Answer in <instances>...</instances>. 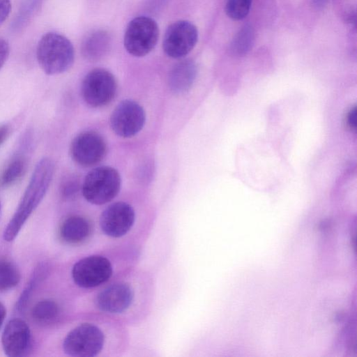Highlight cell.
Wrapping results in <instances>:
<instances>
[{
	"label": "cell",
	"mask_w": 357,
	"mask_h": 357,
	"mask_svg": "<svg viewBox=\"0 0 357 357\" xmlns=\"http://www.w3.org/2000/svg\"><path fill=\"white\" fill-rule=\"evenodd\" d=\"M347 124L351 130H355L357 125V107L354 106L348 112L346 117Z\"/></svg>",
	"instance_id": "obj_27"
},
{
	"label": "cell",
	"mask_w": 357,
	"mask_h": 357,
	"mask_svg": "<svg viewBox=\"0 0 357 357\" xmlns=\"http://www.w3.org/2000/svg\"><path fill=\"white\" fill-rule=\"evenodd\" d=\"M54 173V163L49 158H43L36 165L29 183L19 205L4 229L3 238L7 242L13 241L25 222L44 198Z\"/></svg>",
	"instance_id": "obj_1"
},
{
	"label": "cell",
	"mask_w": 357,
	"mask_h": 357,
	"mask_svg": "<svg viewBox=\"0 0 357 357\" xmlns=\"http://www.w3.org/2000/svg\"><path fill=\"white\" fill-rule=\"evenodd\" d=\"M107 146L98 133L87 131L77 135L71 142L70 153L77 165L88 167L99 163L105 157Z\"/></svg>",
	"instance_id": "obj_10"
},
{
	"label": "cell",
	"mask_w": 357,
	"mask_h": 357,
	"mask_svg": "<svg viewBox=\"0 0 357 357\" xmlns=\"http://www.w3.org/2000/svg\"><path fill=\"white\" fill-rule=\"evenodd\" d=\"M159 29L152 18L139 16L132 20L124 35V47L131 55L137 57L148 54L156 45Z\"/></svg>",
	"instance_id": "obj_5"
},
{
	"label": "cell",
	"mask_w": 357,
	"mask_h": 357,
	"mask_svg": "<svg viewBox=\"0 0 357 357\" xmlns=\"http://www.w3.org/2000/svg\"><path fill=\"white\" fill-rule=\"evenodd\" d=\"M21 275L16 265L6 258H0V291H5L16 287Z\"/></svg>",
	"instance_id": "obj_22"
},
{
	"label": "cell",
	"mask_w": 357,
	"mask_h": 357,
	"mask_svg": "<svg viewBox=\"0 0 357 357\" xmlns=\"http://www.w3.org/2000/svg\"><path fill=\"white\" fill-rule=\"evenodd\" d=\"M49 268L46 262H41L35 268L16 303L15 307L19 312H22L24 310L34 290L47 276Z\"/></svg>",
	"instance_id": "obj_17"
},
{
	"label": "cell",
	"mask_w": 357,
	"mask_h": 357,
	"mask_svg": "<svg viewBox=\"0 0 357 357\" xmlns=\"http://www.w3.org/2000/svg\"><path fill=\"white\" fill-rule=\"evenodd\" d=\"M10 53L8 43L3 38H0V69L4 65Z\"/></svg>",
	"instance_id": "obj_26"
},
{
	"label": "cell",
	"mask_w": 357,
	"mask_h": 357,
	"mask_svg": "<svg viewBox=\"0 0 357 357\" xmlns=\"http://www.w3.org/2000/svg\"><path fill=\"white\" fill-rule=\"evenodd\" d=\"M91 233L89 221L79 215H72L66 218L59 229L63 241L70 244H77L84 241Z\"/></svg>",
	"instance_id": "obj_15"
},
{
	"label": "cell",
	"mask_w": 357,
	"mask_h": 357,
	"mask_svg": "<svg viewBox=\"0 0 357 357\" xmlns=\"http://www.w3.org/2000/svg\"><path fill=\"white\" fill-rule=\"evenodd\" d=\"M44 0H24L13 24L12 30L20 31L31 21L39 11Z\"/></svg>",
	"instance_id": "obj_21"
},
{
	"label": "cell",
	"mask_w": 357,
	"mask_h": 357,
	"mask_svg": "<svg viewBox=\"0 0 357 357\" xmlns=\"http://www.w3.org/2000/svg\"><path fill=\"white\" fill-rule=\"evenodd\" d=\"M146 114L143 107L134 100L119 102L110 116L112 130L121 137H131L144 127Z\"/></svg>",
	"instance_id": "obj_9"
},
{
	"label": "cell",
	"mask_w": 357,
	"mask_h": 357,
	"mask_svg": "<svg viewBox=\"0 0 357 357\" xmlns=\"http://www.w3.org/2000/svg\"><path fill=\"white\" fill-rule=\"evenodd\" d=\"M135 220L134 208L123 202H115L107 207L100 218V225L107 236L119 238L126 234Z\"/></svg>",
	"instance_id": "obj_11"
},
{
	"label": "cell",
	"mask_w": 357,
	"mask_h": 357,
	"mask_svg": "<svg viewBox=\"0 0 357 357\" xmlns=\"http://www.w3.org/2000/svg\"><path fill=\"white\" fill-rule=\"evenodd\" d=\"M36 57L40 68L47 75H58L73 66L75 52L73 44L64 36L49 32L39 40Z\"/></svg>",
	"instance_id": "obj_2"
},
{
	"label": "cell",
	"mask_w": 357,
	"mask_h": 357,
	"mask_svg": "<svg viewBox=\"0 0 357 357\" xmlns=\"http://www.w3.org/2000/svg\"><path fill=\"white\" fill-rule=\"evenodd\" d=\"M197 73L196 63L191 59H185L176 63L171 69L168 83L172 91L181 93L188 91L192 86Z\"/></svg>",
	"instance_id": "obj_14"
},
{
	"label": "cell",
	"mask_w": 357,
	"mask_h": 357,
	"mask_svg": "<svg viewBox=\"0 0 357 357\" xmlns=\"http://www.w3.org/2000/svg\"><path fill=\"white\" fill-rule=\"evenodd\" d=\"M0 210H1V204H0Z\"/></svg>",
	"instance_id": "obj_31"
},
{
	"label": "cell",
	"mask_w": 357,
	"mask_h": 357,
	"mask_svg": "<svg viewBox=\"0 0 357 357\" xmlns=\"http://www.w3.org/2000/svg\"><path fill=\"white\" fill-rule=\"evenodd\" d=\"M254 41V29L250 24H246L234 37L230 45V51L234 56H243L250 51Z\"/></svg>",
	"instance_id": "obj_19"
},
{
	"label": "cell",
	"mask_w": 357,
	"mask_h": 357,
	"mask_svg": "<svg viewBox=\"0 0 357 357\" xmlns=\"http://www.w3.org/2000/svg\"><path fill=\"white\" fill-rule=\"evenodd\" d=\"M80 184L78 178L74 176H70L64 178L60 187L61 195L64 199H69L76 196L80 190Z\"/></svg>",
	"instance_id": "obj_24"
},
{
	"label": "cell",
	"mask_w": 357,
	"mask_h": 357,
	"mask_svg": "<svg viewBox=\"0 0 357 357\" xmlns=\"http://www.w3.org/2000/svg\"><path fill=\"white\" fill-rule=\"evenodd\" d=\"M134 296V291L128 284L117 282L108 286L97 295L96 305L105 312L121 313L130 306Z\"/></svg>",
	"instance_id": "obj_13"
},
{
	"label": "cell",
	"mask_w": 357,
	"mask_h": 357,
	"mask_svg": "<svg viewBox=\"0 0 357 357\" xmlns=\"http://www.w3.org/2000/svg\"><path fill=\"white\" fill-rule=\"evenodd\" d=\"M10 9L11 3L10 0H0V26L8 17Z\"/></svg>",
	"instance_id": "obj_25"
},
{
	"label": "cell",
	"mask_w": 357,
	"mask_h": 357,
	"mask_svg": "<svg viewBox=\"0 0 357 357\" xmlns=\"http://www.w3.org/2000/svg\"><path fill=\"white\" fill-rule=\"evenodd\" d=\"M328 0H314V5L317 8H322L326 4Z\"/></svg>",
	"instance_id": "obj_30"
},
{
	"label": "cell",
	"mask_w": 357,
	"mask_h": 357,
	"mask_svg": "<svg viewBox=\"0 0 357 357\" xmlns=\"http://www.w3.org/2000/svg\"><path fill=\"white\" fill-rule=\"evenodd\" d=\"M105 335L93 324L84 323L71 330L63 342L64 352L75 357H93L102 349Z\"/></svg>",
	"instance_id": "obj_4"
},
{
	"label": "cell",
	"mask_w": 357,
	"mask_h": 357,
	"mask_svg": "<svg viewBox=\"0 0 357 357\" xmlns=\"http://www.w3.org/2000/svg\"><path fill=\"white\" fill-rule=\"evenodd\" d=\"M116 90L115 77L110 72L102 68H96L88 73L81 86L84 100L93 107L109 104L114 99Z\"/></svg>",
	"instance_id": "obj_6"
},
{
	"label": "cell",
	"mask_w": 357,
	"mask_h": 357,
	"mask_svg": "<svg viewBox=\"0 0 357 357\" xmlns=\"http://www.w3.org/2000/svg\"><path fill=\"white\" fill-rule=\"evenodd\" d=\"M112 266L106 257L91 255L77 261L72 269L75 283L82 288H92L107 282L112 275Z\"/></svg>",
	"instance_id": "obj_8"
},
{
	"label": "cell",
	"mask_w": 357,
	"mask_h": 357,
	"mask_svg": "<svg viewBox=\"0 0 357 357\" xmlns=\"http://www.w3.org/2000/svg\"><path fill=\"white\" fill-rule=\"evenodd\" d=\"M252 0H227L225 10L233 20H241L249 13Z\"/></svg>",
	"instance_id": "obj_23"
},
{
	"label": "cell",
	"mask_w": 357,
	"mask_h": 357,
	"mask_svg": "<svg viewBox=\"0 0 357 357\" xmlns=\"http://www.w3.org/2000/svg\"><path fill=\"white\" fill-rule=\"evenodd\" d=\"M60 312L59 306L56 301L47 298L38 301L32 308L33 319L40 325L54 323Z\"/></svg>",
	"instance_id": "obj_18"
},
{
	"label": "cell",
	"mask_w": 357,
	"mask_h": 357,
	"mask_svg": "<svg viewBox=\"0 0 357 357\" xmlns=\"http://www.w3.org/2000/svg\"><path fill=\"white\" fill-rule=\"evenodd\" d=\"M1 344L9 357L26 356L31 347V333L27 324L19 318L10 319L3 331Z\"/></svg>",
	"instance_id": "obj_12"
},
{
	"label": "cell",
	"mask_w": 357,
	"mask_h": 357,
	"mask_svg": "<svg viewBox=\"0 0 357 357\" xmlns=\"http://www.w3.org/2000/svg\"><path fill=\"white\" fill-rule=\"evenodd\" d=\"M121 176L114 168L108 166L96 167L86 176L82 185L85 199L95 205L112 201L121 188Z\"/></svg>",
	"instance_id": "obj_3"
},
{
	"label": "cell",
	"mask_w": 357,
	"mask_h": 357,
	"mask_svg": "<svg viewBox=\"0 0 357 357\" xmlns=\"http://www.w3.org/2000/svg\"><path fill=\"white\" fill-rule=\"evenodd\" d=\"M6 315V310L4 305L0 302V328L1 325L5 319V317Z\"/></svg>",
	"instance_id": "obj_29"
},
{
	"label": "cell",
	"mask_w": 357,
	"mask_h": 357,
	"mask_svg": "<svg viewBox=\"0 0 357 357\" xmlns=\"http://www.w3.org/2000/svg\"><path fill=\"white\" fill-rule=\"evenodd\" d=\"M197 27L187 20H179L169 26L164 36L162 48L165 53L174 59L188 54L197 44Z\"/></svg>",
	"instance_id": "obj_7"
},
{
	"label": "cell",
	"mask_w": 357,
	"mask_h": 357,
	"mask_svg": "<svg viewBox=\"0 0 357 357\" xmlns=\"http://www.w3.org/2000/svg\"><path fill=\"white\" fill-rule=\"evenodd\" d=\"M110 35L99 30L89 34L83 41L82 53L89 61H97L103 57L111 47Z\"/></svg>",
	"instance_id": "obj_16"
},
{
	"label": "cell",
	"mask_w": 357,
	"mask_h": 357,
	"mask_svg": "<svg viewBox=\"0 0 357 357\" xmlns=\"http://www.w3.org/2000/svg\"><path fill=\"white\" fill-rule=\"evenodd\" d=\"M10 134V127L8 125L0 126V146L6 141Z\"/></svg>",
	"instance_id": "obj_28"
},
{
	"label": "cell",
	"mask_w": 357,
	"mask_h": 357,
	"mask_svg": "<svg viewBox=\"0 0 357 357\" xmlns=\"http://www.w3.org/2000/svg\"><path fill=\"white\" fill-rule=\"evenodd\" d=\"M27 161L25 157L17 155L6 166L0 176V185L9 187L18 181L25 173Z\"/></svg>",
	"instance_id": "obj_20"
}]
</instances>
